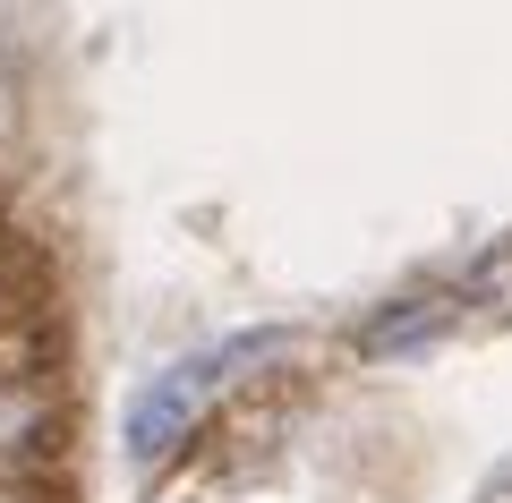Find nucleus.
Segmentation results:
<instances>
[{
    "label": "nucleus",
    "mask_w": 512,
    "mask_h": 503,
    "mask_svg": "<svg viewBox=\"0 0 512 503\" xmlns=\"http://www.w3.org/2000/svg\"><path fill=\"white\" fill-rule=\"evenodd\" d=\"M274 350H291V333H239V342H214L197 359H171L163 376H146L137 401H128V461L154 469L171 444H188V427L214 401V384H231V367H256V359H274Z\"/></svg>",
    "instance_id": "f257e3e1"
},
{
    "label": "nucleus",
    "mask_w": 512,
    "mask_h": 503,
    "mask_svg": "<svg viewBox=\"0 0 512 503\" xmlns=\"http://www.w3.org/2000/svg\"><path fill=\"white\" fill-rule=\"evenodd\" d=\"M444 324H453V299H410V307H393V316H376L359 342H367V359H384V350H419V342H436Z\"/></svg>",
    "instance_id": "f03ea898"
},
{
    "label": "nucleus",
    "mask_w": 512,
    "mask_h": 503,
    "mask_svg": "<svg viewBox=\"0 0 512 503\" xmlns=\"http://www.w3.org/2000/svg\"><path fill=\"white\" fill-rule=\"evenodd\" d=\"M35 418H43V401H35V393H0V444H9V435H26Z\"/></svg>",
    "instance_id": "7ed1b4c3"
},
{
    "label": "nucleus",
    "mask_w": 512,
    "mask_h": 503,
    "mask_svg": "<svg viewBox=\"0 0 512 503\" xmlns=\"http://www.w3.org/2000/svg\"><path fill=\"white\" fill-rule=\"evenodd\" d=\"M478 299H495V307L512 316V256H495V265L478 273Z\"/></svg>",
    "instance_id": "20e7f679"
},
{
    "label": "nucleus",
    "mask_w": 512,
    "mask_h": 503,
    "mask_svg": "<svg viewBox=\"0 0 512 503\" xmlns=\"http://www.w3.org/2000/svg\"><path fill=\"white\" fill-rule=\"evenodd\" d=\"M470 503H512V461H504V469H495V478H487V486H478V495H470Z\"/></svg>",
    "instance_id": "39448f33"
}]
</instances>
